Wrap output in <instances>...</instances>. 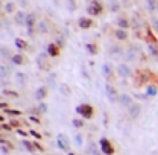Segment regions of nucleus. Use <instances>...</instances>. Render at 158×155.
Masks as SVG:
<instances>
[{"instance_id": "obj_1", "label": "nucleus", "mask_w": 158, "mask_h": 155, "mask_svg": "<svg viewBox=\"0 0 158 155\" xmlns=\"http://www.w3.org/2000/svg\"><path fill=\"white\" fill-rule=\"evenodd\" d=\"M76 114H79L82 119L90 120L93 117V114H94V108L90 103H81V105L76 107Z\"/></svg>"}, {"instance_id": "obj_2", "label": "nucleus", "mask_w": 158, "mask_h": 155, "mask_svg": "<svg viewBox=\"0 0 158 155\" xmlns=\"http://www.w3.org/2000/svg\"><path fill=\"white\" fill-rule=\"evenodd\" d=\"M99 145H100V151H102V154L103 155H114L116 149H114L113 143H111L108 138L102 137V138L99 140Z\"/></svg>"}, {"instance_id": "obj_3", "label": "nucleus", "mask_w": 158, "mask_h": 155, "mask_svg": "<svg viewBox=\"0 0 158 155\" xmlns=\"http://www.w3.org/2000/svg\"><path fill=\"white\" fill-rule=\"evenodd\" d=\"M87 12H88L90 17H98V15H100V14L103 12V5H102L100 2H98V0H94V2H91L90 6L87 8Z\"/></svg>"}, {"instance_id": "obj_4", "label": "nucleus", "mask_w": 158, "mask_h": 155, "mask_svg": "<svg viewBox=\"0 0 158 155\" xmlns=\"http://www.w3.org/2000/svg\"><path fill=\"white\" fill-rule=\"evenodd\" d=\"M56 145L62 152H70V138L65 136V134H58L56 137Z\"/></svg>"}, {"instance_id": "obj_5", "label": "nucleus", "mask_w": 158, "mask_h": 155, "mask_svg": "<svg viewBox=\"0 0 158 155\" xmlns=\"http://www.w3.org/2000/svg\"><path fill=\"white\" fill-rule=\"evenodd\" d=\"M105 94H106V97H108V100L111 102V103H114V102H117L118 99V93L117 90L111 85V84H106L105 85Z\"/></svg>"}, {"instance_id": "obj_6", "label": "nucleus", "mask_w": 158, "mask_h": 155, "mask_svg": "<svg viewBox=\"0 0 158 155\" xmlns=\"http://www.w3.org/2000/svg\"><path fill=\"white\" fill-rule=\"evenodd\" d=\"M117 75L120 78H123V79L129 78L131 76V69H129V65H126V64H118L117 65Z\"/></svg>"}, {"instance_id": "obj_7", "label": "nucleus", "mask_w": 158, "mask_h": 155, "mask_svg": "<svg viewBox=\"0 0 158 155\" xmlns=\"http://www.w3.org/2000/svg\"><path fill=\"white\" fill-rule=\"evenodd\" d=\"M141 114V105L138 102H134L131 107H129V117L131 119H138V116Z\"/></svg>"}, {"instance_id": "obj_8", "label": "nucleus", "mask_w": 158, "mask_h": 155, "mask_svg": "<svg viewBox=\"0 0 158 155\" xmlns=\"http://www.w3.org/2000/svg\"><path fill=\"white\" fill-rule=\"evenodd\" d=\"M118 103L122 105V107H131L132 103H134V100H132V97L129 96V94H118Z\"/></svg>"}, {"instance_id": "obj_9", "label": "nucleus", "mask_w": 158, "mask_h": 155, "mask_svg": "<svg viewBox=\"0 0 158 155\" xmlns=\"http://www.w3.org/2000/svg\"><path fill=\"white\" fill-rule=\"evenodd\" d=\"M47 53H49V57L56 58L59 55V46L56 43H49V44H47Z\"/></svg>"}, {"instance_id": "obj_10", "label": "nucleus", "mask_w": 158, "mask_h": 155, "mask_svg": "<svg viewBox=\"0 0 158 155\" xmlns=\"http://www.w3.org/2000/svg\"><path fill=\"white\" fill-rule=\"evenodd\" d=\"M144 40H146L149 44H157V43H158V38L155 37V32H154V29H151V27H146V35H144Z\"/></svg>"}, {"instance_id": "obj_11", "label": "nucleus", "mask_w": 158, "mask_h": 155, "mask_svg": "<svg viewBox=\"0 0 158 155\" xmlns=\"http://www.w3.org/2000/svg\"><path fill=\"white\" fill-rule=\"evenodd\" d=\"M78 26L81 27V29H90L91 26H93V20L90 19V17H81V19L78 20Z\"/></svg>"}, {"instance_id": "obj_12", "label": "nucleus", "mask_w": 158, "mask_h": 155, "mask_svg": "<svg viewBox=\"0 0 158 155\" xmlns=\"http://www.w3.org/2000/svg\"><path fill=\"white\" fill-rule=\"evenodd\" d=\"M148 75L149 73H146V72H138V75H137V78H135V85L137 87H143L146 82H148Z\"/></svg>"}, {"instance_id": "obj_13", "label": "nucleus", "mask_w": 158, "mask_h": 155, "mask_svg": "<svg viewBox=\"0 0 158 155\" xmlns=\"http://www.w3.org/2000/svg\"><path fill=\"white\" fill-rule=\"evenodd\" d=\"M47 93H49V91H47V87H44V85H43V87H40L38 90L35 91V99H37L38 102H41V100H44V99H46Z\"/></svg>"}, {"instance_id": "obj_14", "label": "nucleus", "mask_w": 158, "mask_h": 155, "mask_svg": "<svg viewBox=\"0 0 158 155\" xmlns=\"http://www.w3.org/2000/svg\"><path fill=\"white\" fill-rule=\"evenodd\" d=\"M34 23H35V15H34V14H27V17H26V26H27V32H29V35H32Z\"/></svg>"}, {"instance_id": "obj_15", "label": "nucleus", "mask_w": 158, "mask_h": 155, "mask_svg": "<svg viewBox=\"0 0 158 155\" xmlns=\"http://www.w3.org/2000/svg\"><path fill=\"white\" fill-rule=\"evenodd\" d=\"M102 72H103V75L106 76L108 81H113V69H111V64H103V67H102Z\"/></svg>"}, {"instance_id": "obj_16", "label": "nucleus", "mask_w": 158, "mask_h": 155, "mask_svg": "<svg viewBox=\"0 0 158 155\" xmlns=\"http://www.w3.org/2000/svg\"><path fill=\"white\" fill-rule=\"evenodd\" d=\"M21 145H23V148H24L27 152H32V154H34V151H37L35 146H34V141H29V140L23 138V140H21Z\"/></svg>"}, {"instance_id": "obj_17", "label": "nucleus", "mask_w": 158, "mask_h": 155, "mask_svg": "<svg viewBox=\"0 0 158 155\" xmlns=\"http://www.w3.org/2000/svg\"><path fill=\"white\" fill-rule=\"evenodd\" d=\"M114 35H116V38H117V40H120V41H125V40H128V31H126V29H120V27H118Z\"/></svg>"}, {"instance_id": "obj_18", "label": "nucleus", "mask_w": 158, "mask_h": 155, "mask_svg": "<svg viewBox=\"0 0 158 155\" xmlns=\"http://www.w3.org/2000/svg\"><path fill=\"white\" fill-rule=\"evenodd\" d=\"M26 17H27V14H24L23 11H19L15 14V23L17 24H26Z\"/></svg>"}, {"instance_id": "obj_19", "label": "nucleus", "mask_w": 158, "mask_h": 155, "mask_svg": "<svg viewBox=\"0 0 158 155\" xmlns=\"http://www.w3.org/2000/svg\"><path fill=\"white\" fill-rule=\"evenodd\" d=\"M110 55H111V57H116V55H120V57H122V55H123V49H122L118 44H114V46L110 49Z\"/></svg>"}, {"instance_id": "obj_20", "label": "nucleus", "mask_w": 158, "mask_h": 155, "mask_svg": "<svg viewBox=\"0 0 158 155\" xmlns=\"http://www.w3.org/2000/svg\"><path fill=\"white\" fill-rule=\"evenodd\" d=\"M158 94V87L157 85H149L148 88H146V96L148 97H154Z\"/></svg>"}, {"instance_id": "obj_21", "label": "nucleus", "mask_w": 158, "mask_h": 155, "mask_svg": "<svg viewBox=\"0 0 158 155\" xmlns=\"http://www.w3.org/2000/svg\"><path fill=\"white\" fill-rule=\"evenodd\" d=\"M23 61H24V58H23V55H21V53H15V55H12V57H11V62H12V64H15V65H21V64H23Z\"/></svg>"}, {"instance_id": "obj_22", "label": "nucleus", "mask_w": 158, "mask_h": 155, "mask_svg": "<svg viewBox=\"0 0 158 155\" xmlns=\"http://www.w3.org/2000/svg\"><path fill=\"white\" fill-rule=\"evenodd\" d=\"M87 151H88L91 155H103L100 149H96V145H94L93 141H90V143H88V149H87Z\"/></svg>"}, {"instance_id": "obj_23", "label": "nucleus", "mask_w": 158, "mask_h": 155, "mask_svg": "<svg viewBox=\"0 0 158 155\" xmlns=\"http://www.w3.org/2000/svg\"><path fill=\"white\" fill-rule=\"evenodd\" d=\"M85 49H87V52H88L90 55H96V53H98V46L93 44V43H87V44H85Z\"/></svg>"}, {"instance_id": "obj_24", "label": "nucleus", "mask_w": 158, "mask_h": 155, "mask_svg": "<svg viewBox=\"0 0 158 155\" xmlns=\"http://www.w3.org/2000/svg\"><path fill=\"white\" fill-rule=\"evenodd\" d=\"M117 26L120 29H128L129 27V21L125 17H120V19H117Z\"/></svg>"}, {"instance_id": "obj_25", "label": "nucleus", "mask_w": 158, "mask_h": 155, "mask_svg": "<svg viewBox=\"0 0 158 155\" xmlns=\"http://www.w3.org/2000/svg\"><path fill=\"white\" fill-rule=\"evenodd\" d=\"M15 46L19 47L20 50H26V49H27V43L21 38H15Z\"/></svg>"}, {"instance_id": "obj_26", "label": "nucleus", "mask_w": 158, "mask_h": 155, "mask_svg": "<svg viewBox=\"0 0 158 155\" xmlns=\"http://www.w3.org/2000/svg\"><path fill=\"white\" fill-rule=\"evenodd\" d=\"M3 114H8V116H12V117H19V116H21V111H19V110H12V108H8V110L3 111Z\"/></svg>"}, {"instance_id": "obj_27", "label": "nucleus", "mask_w": 158, "mask_h": 155, "mask_svg": "<svg viewBox=\"0 0 158 155\" xmlns=\"http://www.w3.org/2000/svg\"><path fill=\"white\" fill-rule=\"evenodd\" d=\"M37 27H38V32H41V34H46V32L49 31V29H47V24H46V21H44V20H43V21H40Z\"/></svg>"}, {"instance_id": "obj_28", "label": "nucleus", "mask_w": 158, "mask_h": 155, "mask_svg": "<svg viewBox=\"0 0 158 155\" xmlns=\"http://www.w3.org/2000/svg\"><path fill=\"white\" fill-rule=\"evenodd\" d=\"M72 125L75 126V128H84L85 125H84V120L82 119H73V122H72Z\"/></svg>"}, {"instance_id": "obj_29", "label": "nucleus", "mask_w": 158, "mask_h": 155, "mask_svg": "<svg viewBox=\"0 0 158 155\" xmlns=\"http://www.w3.org/2000/svg\"><path fill=\"white\" fill-rule=\"evenodd\" d=\"M148 47H149L151 55H152V57H157V58H158V47H157V44H149Z\"/></svg>"}, {"instance_id": "obj_30", "label": "nucleus", "mask_w": 158, "mask_h": 155, "mask_svg": "<svg viewBox=\"0 0 158 155\" xmlns=\"http://www.w3.org/2000/svg\"><path fill=\"white\" fill-rule=\"evenodd\" d=\"M59 88H61V93H62L64 96H70V90H69V87H67L65 84H61Z\"/></svg>"}, {"instance_id": "obj_31", "label": "nucleus", "mask_w": 158, "mask_h": 155, "mask_svg": "<svg viewBox=\"0 0 158 155\" xmlns=\"http://www.w3.org/2000/svg\"><path fill=\"white\" fill-rule=\"evenodd\" d=\"M38 111H40V114H46L47 113V105L44 102H40L38 103Z\"/></svg>"}, {"instance_id": "obj_32", "label": "nucleus", "mask_w": 158, "mask_h": 155, "mask_svg": "<svg viewBox=\"0 0 158 155\" xmlns=\"http://www.w3.org/2000/svg\"><path fill=\"white\" fill-rule=\"evenodd\" d=\"M125 59H126V61H134V59H135V53H134V50H128V52H126V55H125Z\"/></svg>"}, {"instance_id": "obj_33", "label": "nucleus", "mask_w": 158, "mask_h": 155, "mask_svg": "<svg viewBox=\"0 0 158 155\" xmlns=\"http://www.w3.org/2000/svg\"><path fill=\"white\" fill-rule=\"evenodd\" d=\"M29 134L34 137L35 140H43V136H41L40 132H37V131H34V129H29Z\"/></svg>"}, {"instance_id": "obj_34", "label": "nucleus", "mask_w": 158, "mask_h": 155, "mask_svg": "<svg viewBox=\"0 0 158 155\" xmlns=\"http://www.w3.org/2000/svg\"><path fill=\"white\" fill-rule=\"evenodd\" d=\"M9 125H11L12 128H17V129L21 126V123H20L19 120H15V119H9Z\"/></svg>"}, {"instance_id": "obj_35", "label": "nucleus", "mask_w": 158, "mask_h": 155, "mask_svg": "<svg viewBox=\"0 0 158 155\" xmlns=\"http://www.w3.org/2000/svg\"><path fill=\"white\" fill-rule=\"evenodd\" d=\"M75 141H76V145H78V146H82V143H84V137H82V134H76Z\"/></svg>"}, {"instance_id": "obj_36", "label": "nucleus", "mask_w": 158, "mask_h": 155, "mask_svg": "<svg viewBox=\"0 0 158 155\" xmlns=\"http://www.w3.org/2000/svg\"><path fill=\"white\" fill-rule=\"evenodd\" d=\"M38 141H40V140H35V141H34V146H35V149H37L38 152H44V148L40 145Z\"/></svg>"}, {"instance_id": "obj_37", "label": "nucleus", "mask_w": 158, "mask_h": 155, "mask_svg": "<svg viewBox=\"0 0 158 155\" xmlns=\"http://www.w3.org/2000/svg\"><path fill=\"white\" fill-rule=\"evenodd\" d=\"M152 27H154V32H157L158 34V19L157 17L152 19Z\"/></svg>"}, {"instance_id": "obj_38", "label": "nucleus", "mask_w": 158, "mask_h": 155, "mask_svg": "<svg viewBox=\"0 0 158 155\" xmlns=\"http://www.w3.org/2000/svg\"><path fill=\"white\" fill-rule=\"evenodd\" d=\"M9 53H11V50L6 46H2V57H8Z\"/></svg>"}, {"instance_id": "obj_39", "label": "nucleus", "mask_w": 158, "mask_h": 155, "mask_svg": "<svg viewBox=\"0 0 158 155\" xmlns=\"http://www.w3.org/2000/svg\"><path fill=\"white\" fill-rule=\"evenodd\" d=\"M15 76H17V81H19V82H21V84H24V82H26V79H24L26 76H24L23 73H17Z\"/></svg>"}, {"instance_id": "obj_40", "label": "nucleus", "mask_w": 158, "mask_h": 155, "mask_svg": "<svg viewBox=\"0 0 158 155\" xmlns=\"http://www.w3.org/2000/svg\"><path fill=\"white\" fill-rule=\"evenodd\" d=\"M17 134H19V136H21V137H24V138H26V137H27V136H31L29 132H26V131H23L21 128H19V129H17Z\"/></svg>"}, {"instance_id": "obj_41", "label": "nucleus", "mask_w": 158, "mask_h": 155, "mask_svg": "<svg viewBox=\"0 0 158 155\" xmlns=\"http://www.w3.org/2000/svg\"><path fill=\"white\" fill-rule=\"evenodd\" d=\"M5 9H6V12H12L14 11V3H6Z\"/></svg>"}, {"instance_id": "obj_42", "label": "nucleus", "mask_w": 158, "mask_h": 155, "mask_svg": "<svg viewBox=\"0 0 158 155\" xmlns=\"http://www.w3.org/2000/svg\"><path fill=\"white\" fill-rule=\"evenodd\" d=\"M6 78H8V73H6V67H5V65H2V79L5 81Z\"/></svg>"}, {"instance_id": "obj_43", "label": "nucleus", "mask_w": 158, "mask_h": 155, "mask_svg": "<svg viewBox=\"0 0 158 155\" xmlns=\"http://www.w3.org/2000/svg\"><path fill=\"white\" fill-rule=\"evenodd\" d=\"M11 128H12V126H11L9 123H2V129H3V131H8V129L11 131Z\"/></svg>"}, {"instance_id": "obj_44", "label": "nucleus", "mask_w": 158, "mask_h": 155, "mask_svg": "<svg viewBox=\"0 0 158 155\" xmlns=\"http://www.w3.org/2000/svg\"><path fill=\"white\" fill-rule=\"evenodd\" d=\"M0 107H2V111H5V110H8V108H9V103H8V102H2V103H0Z\"/></svg>"}, {"instance_id": "obj_45", "label": "nucleus", "mask_w": 158, "mask_h": 155, "mask_svg": "<svg viewBox=\"0 0 158 155\" xmlns=\"http://www.w3.org/2000/svg\"><path fill=\"white\" fill-rule=\"evenodd\" d=\"M148 3H149V9H151V11H155V5H154L155 2H154V0H148Z\"/></svg>"}, {"instance_id": "obj_46", "label": "nucleus", "mask_w": 158, "mask_h": 155, "mask_svg": "<svg viewBox=\"0 0 158 155\" xmlns=\"http://www.w3.org/2000/svg\"><path fill=\"white\" fill-rule=\"evenodd\" d=\"M29 120H31V122H34V123H40V119L37 116H31L29 117Z\"/></svg>"}, {"instance_id": "obj_47", "label": "nucleus", "mask_w": 158, "mask_h": 155, "mask_svg": "<svg viewBox=\"0 0 158 155\" xmlns=\"http://www.w3.org/2000/svg\"><path fill=\"white\" fill-rule=\"evenodd\" d=\"M55 43H56V44H58L59 47H61V46H64V41H62V40L59 38V40H56V41H55Z\"/></svg>"}, {"instance_id": "obj_48", "label": "nucleus", "mask_w": 158, "mask_h": 155, "mask_svg": "<svg viewBox=\"0 0 158 155\" xmlns=\"http://www.w3.org/2000/svg\"><path fill=\"white\" fill-rule=\"evenodd\" d=\"M67 155H76V154H75V152H69Z\"/></svg>"}, {"instance_id": "obj_49", "label": "nucleus", "mask_w": 158, "mask_h": 155, "mask_svg": "<svg viewBox=\"0 0 158 155\" xmlns=\"http://www.w3.org/2000/svg\"><path fill=\"white\" fill-rule=\"evenodd\" d=\"M32 155H38V154H32Z\"/></svg>"}]
</instances>
